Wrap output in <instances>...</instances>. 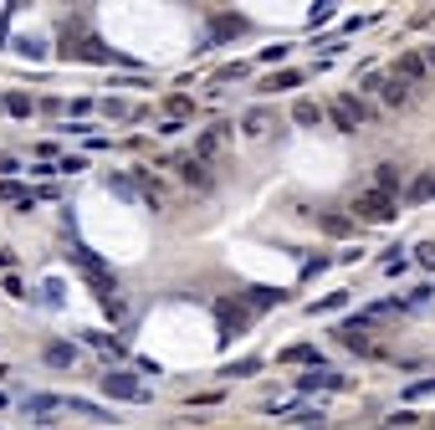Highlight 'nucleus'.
<instances>
[{
  "instance_id": "24",
  "label": "nucleus",
  "mask_w": 435,
  "mask_h": 430,
  "mask_svg": "<svg viewBox=\"0 0 435 430\" xmlns=\"http://www.w3.org/2000/svg\"><path fill=\"white\" fill-rule=\"evenodd\" d=\"M6 108H10V113H16V118H26V113H31V102H26L21 93H10V98H6Z\"/></svg>"
},
{
  "instance_id": "1",
  "label": "nucleus",
  "mask_w": 435,
  "mask_h": 430,
  "mask_svg": "<svg viewBox=\"0 0 435 430\" xmlns=\"http://www.w3.org/2000/svg\"><path fill=\"white\" fill-rule=\"evenodd\" d=\"M394 210H400V195H384V190H364L353 200V215L359 220H389Z\"/></svg>"
},
{
  "instance_id": "26",
  "label": "nucleus",
  "mask_w": 435,
  "mask_h": 430,
  "mask_svg": "<svg viewBox=\"0 0 435 430\" xmlns=\"http://www.w3.org/2000/svg\"><path fill=\"white\" fill-rule=\"evenodd\" d=\"M430 67H435V46H430Z\"/></svg>"
},
{
  "instance_id": "13",
  "label": "nucleus",
  "mask_w": 435,
  "mask_h": 430,
  "mask_svg": "<svg viewBox=\"0 0 435 430\" xmlns=\"http://www.w3.org/2000/svg\"><path fill=\"white\" fill-rule=\"evenodd\" d=\"M267 128H272V113H267V108H251V113L241 118V134H246V138H261Z\"/></svg>"
},
{
  "instance_id": "16",
  "label": "nucleus",
  "mask_w": 435,
  "mask_h": 430,
  "mask_svg": "<svg viewBox=\"0 0 435 430\" xmlns=\"http://www.w3.org/2000/svg\"><path fill=\"white\" fill-rule=\"evenodd\" d=\"M256 369H261L256 359H241V364H231V369H220V374H226V379H246V374H256Z\"/></svg>"
},
{
  "instance_id": "3",
  "label": "nucleus",
  "mask_w": 435,
  "mask_h": 430,
  "mask_svg": "<svg viewBox=\"0 0 435 430\" xmlns=\"http://www.w3.org/2000/svg\"><path fill=\"white\" fill-rule=\"evenodd\" d=\"M328 118H333V128H338V134H359L364 108H359V98H338L333 108H328Z\"/></svg>"
},
{
  "instance_id": "19",
  "label": "nucleus",
  "mask_w": 435,
  "mask_h": 430,
  "mask_svg": "<svg viewBox=\"0 0 435 430\" xmlns=\"http://www.w3.org/2000/svg\"><path fill=\"white\" fill-rule=\"evenodd\" d=\"M415 262L425 267V271H435V241H425V246H415Z\"/></svg>"
},
{
  "instance_id": "12",
  "label": "nucleus",
  "mask_w": 435,
  "mask_h": 430,
  "mask_svg": "<svg viewBox=\"0 0 435 430\" xmlns=\"http://www.w3.org/2000/svg\"><path fill=\"white\" fill-rule=\"evenodd\" d=\"M400 179H405V169H400V164H379V169H374V190H384V195L400 190Z\"/></svg>"
},
{
  "instance_id": "20",
  "label": "nucleus",
  "mask_w": 435,
  "mask_h": 430,
  "mask_svg": "<svg viewBox=\"0 0 435 430\" xmlns=\"http://www.w3.org/2000/svg\"><path fill=\"white\" fill-rule=\"evenodd\" d=\"M348 303V292H333V297H323V303H312V312H333V307H344Z\"/></svg>"
},
{
  "instance_id": "17",
  "label": "nucleus",
  "mask_w": 435,
  "mask_h": 430,
  "mask_svg": "<svg viewBox=\"0 0 435 430\" xmlns=\"http://www.w3.org/2000/svg\"><path fill=\"white\" fill-rule=\"evenodd\" d=\"M297 82H302V72H282V77L267 82V93H287V87H297Z\"/></svg>"
},
{
  "instance_id": "10",
  "label": "nucleus",
  "mask_w": 435,
  "mask_h": 430,
  "mask_svg": "<svg viewBox=\"0 0 435 430\" xmlns=\"http://www.w3.org/2000/svg\"><path fill=\"white\" fill-rule=\"evenodd\" d=\"M394 77H405V82H420V77H425V57H415V51H405V57L394 62Z\"/></svg>"
},
{
  "instance_id": "2",
  "label": "nucleus",
  "mask_w": 435,
  "mask_h": 430,
  "mask_svg": "<svg viewBox=\"0 0 435 430\" xmlns=\"http://www.w3.org/2000/svg\"><path fill=\"white\" fill-rule=\"evenodd\" d=\"M103 395H113V400H134V405H143L149 400V389H143L134 374H123V369H108L103 374Z\"/></svg>"
},
{
  "instance_id": "25",
  "label": "nucleus",
  "mask_w": 435,
  "mask_h": 430,
  "mask_svg": "<svg viewBox=\"0 0 435 430\" xmlns=\"http://www.w3.org/2000/svg\"><path fill=\"white\" fill-rule=\"evenodd\" d=\"M10 31V10H6V16H0V36H6Z\"/></svg>"
},
{
  "instance_id": "14",
  "label": "nucleus",
  "mask_w": 435,
  "mask_h": 430,
  "mask_svg": "<svg viewBox=\"0 0 435 430\" xmlns=\"http://www.w3.org/2000/svg\"><path fill=\"white\" fill-rule=\"evenodd\" d=\"M46 364H51V369H72V364H77V348H72V343H46Z\"/></svg>"
},
{
  "instance_id": "7",
  "label": "nucleus",
  "mask_w": 435,
  "mask_h": 430,
  "mask_svg": "<svg viewBox=\"0 0 435 430\" xmlns=\"http://www.w3.org/2000/svg\"><path fill=\"white\" fill-rule=\"evenodd\" d=\"M302 389H344V374H333V369H308V374H302Z\"/></svg>"
},
{
  "instance_id": "4",
  "label": "nucleus",
  "mask_w": 435,
  "mask_h": 430,
  "mask_svg": "<svg viewBox=\"0 0 435 430\" xmlns=\"http://www.w3.org/2000/svg\"><path fill=\"white\" fill-rule=\"evenodd\" d=\"M369 87H379V98L394 102V108H405V102H410V82H405V77H374Z\"/></svg>"
},
{
  "instance_id": "22",
  "label": "nucleus",
  "mask_w": 435,
  "mask_h": 430,
  "mask_svg": "<svg viewBox=\"0 0 435 430\" xmlns=\"http://www.w3.org/2000/svg\"><path fill=\"white\" fill-rule=\"evenodd\" d=\"M16 51H21V57H42V42H36V36H21Z\"/></svg>"
},
{
  "instance_id": "18",
  "label": "nucleus",
  "mask_w": 435,
  "mask_h": 430,
  "mask_svg": "<svg viewBox=\"0 0 435 430\" xmlns=\"http://www.w3.org/2000/svg\"><path fill=\"white\" fill-rule=\"evenodd\" d=\"M292 118H297V123H318L323 113H318V102H297V108H292Z\"/></svg>"
},
{
  "instance_id": "8",
  "label": "nucleus",
  "mask_w": 435,
  "mask_h": 430,
  "mask_svg": "<svg viewBox=\"0 0 435 430\" xmlns=\"http://www.w3.org/2000/svg\"><path fill=\"white\" fill-rule=\"evenodd\" d=\"M67 405H72L77 415H87V420H98V425H118V420H123V415H113V410L92 405V400H67Z\"/></svg>"
},
{
  "instance_id": "6",
  "label": "nucleus",
  "mask_w": 435,
  "mask_h": 430,
  "mask_svg": "<svg viewBox=\"0 0 435 430\" xmlns=\"http://www.w3.org/2000/svg\"><path fill=\"white\" fill-rule=\"evenodd\" d=\"M425 200H435V174H430V169H425V174H415L410 190H405V205H425Z\"/></svg>"
},
{
  "instance_id": "15",
  "label": "nucleus",
  "mask_w": 435,
  "mask_h": 430,
  "mask_svg": "<svg viewBox=\"0 0 435 430\" xmlns=\"http://www.w3.org/2000/svg\"><path fill=\"white\" fill-rule=\"evenodd\" d=\"M430 297H435V287H415V292H405V297H400V312H420V307H430Z\"/></svg>"
},
{
  "instance_id": "21",
  "label": "nucleus",
  "mask_w": 435,
  "mask_h": 430,
  "mask_svg": "<svg viewBox=\"0 0 435 430\" xmlns=\"http://www.w3.org/2000/svg\"><path fill=\"white\" fill-rule=\"evenodd\" d=\"M425 395H435V379H420V384L405 389V400H425Z\"/></svg>"
},
{
  "instance_id": "11",
  "label": "nucleus",
  "mask_w": 435,
  "mask_h": 430,
  "mask_svg": "<svg viewBox=\"0 0 435 430\" xmlns=\"http://www.w3.org/2000/svg\"><path fill=\"white\" fill-rule=\"evenodd\" d=\"M226 138H231V123H215V128H205V134H200V143H195V154H215Z\"/></svg>"
},
{
  "instance_id": "23",
  "label": "nucleus",
  "mask_w": 435,
  "mask_h": 430,
  "mask_svg": "<svg viewBox=\"0 0 435 430\" xmlns=\"http://www.w3.org/2000/svg\"><path fill=\"white\" fill-rule=\"evenodd\" d=\"M287 364H297V359H318V348H308V343H297V348H287V354H282Z\"/></svg>"
},
{
  "instance_id": "9",
  "label": "nucleus",
  "mask_w": 435,
  "mask_h": 430,
  "mask_svg": "<svg viewBox=\"0 0 435 430\" xmlns=\"http://www.w3.org/2000/svg\"><path fill=\"white\" fill-rule=\"evenodd\" d=\"M282 420L287 425H323V405H292V410H282Z\"/></svg>"
},
{
  "instance_id": "5",
  "label": "nucleus",
  "mask_w": 435,
  "mask_h": 430,
  "mask_svg": "<svg viewBox=\"0 0 435 430\" xmlns=\"http://www.w3.org/2000/svg\"><path fill=\"white\" fill-rule=\"evenodd\" d=\"M21 410H26V415H36V420H46L51 410H67V400H62V395H26V400H21Z\"/></svg>"
}]
</instances>
